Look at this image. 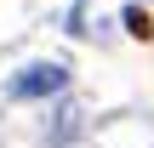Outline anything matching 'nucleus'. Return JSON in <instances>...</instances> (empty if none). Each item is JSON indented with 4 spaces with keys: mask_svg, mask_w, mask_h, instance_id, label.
<instances>
[{
    "mask_svg": "<svg viewBox=\"0 0 154 148\" xmlns=\"http://www.w3.org/2000/svg\"><path fill=\"white\" fill-rule=\"evenodd\" d=\"M63 86H69V68H63V63H29L23 74H11L6 91H11V97H57Z\"/></svg>",
    "mask_w": 154,
    "mask_h": 148,
    "instance_id": "1",
    "label": "nucleus"
},
{
    "mask_svg": "<svg viewBox=\"0 0 154 148\" xmlns=\"http://www.w3.org/2000/svg\"><path fill=\"white\" fill-rule=\"evenodd\" d=\"M126 29H131L137 40H149V34H154V29H149V11H143V6H126Z\"/></svg>",
    "mask_w": 154,
    "mask_h": 148,
    "instance_id": "2",
    "label": "nucleus"
}]
</instances>
